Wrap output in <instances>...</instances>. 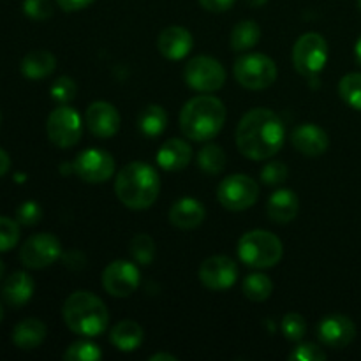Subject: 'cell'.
<instances>
[{
	"mask_svg": "<svg viewBox=\"0 0 361 361\" xmlns=\"http://www.w3.org/2000/svg\"><path fill=\"white\" fill-rule=\"evenodd\" d=\"M102 358L101 349L92 342H74L63 353V360L67 361H97Z\"/></svg>",
	"mask_w": 361,
	"mask_h": 361,
	"instance_id": "obj_32",
	"label": "cell"
},
{
	"mask_svg": "<svg viewBox=\"0 0 361 361\" xmlns=\"http://www.w3.org/2000/svg\"><path fill=\"white\" fill-rule=\"evenodd\" d=\"M62 259L66 267L71 268V270H81L85 267V256L80 250H69L67 254H63Z\"/></svg>",
	"mask_w": 361,
	"mask_h": 361,
	"instance_id": "obj_40",
	"label": "cell"
},
{
	"mask_svg": "<svg viewBox=\"0 0 361 361\" xmlns=\"http://www.w3.org/2000/svg\"><path fill=\"white\" fill-rule=\"evenodd\" d=\"M235 78L249 90H263L277 80V66L263 53H247L235 62Z\"/></svg>",
	"mask_w": 361,
	"mask_h": 361,
	"instance_id": "obj_6",
	"label": "cell"
},
{
	"mask_svg": "<svg viewBox=\"0 0 361 361\" xmlns=\"http://www.w3.org/2000/svg\"><path fill=\"white\" fill-rule=\"evenodd\" d=\"M4 270H6V268H4V263H2V259H0V279H2V275H4Z\"/></svg>",
	"mask_w": 361,
	"mask_h": 361,
	"instance_id": "obj_47",
	"label": "cell"
},
{
	"mask_svg": "<svg viewBox=\"0 0 361 361\" xmlns=\"http://www.w3.org/2000/svg\"><path fill=\"white\" fill-rule=\"evenodd\" d=\"M281 328L282 334H284V337L288 338V341L298 342L305 337L307 323L305 319H303V316H300V314L296 312H289L286 314L284 319H282Z\"/></svg>",
	"mask_w": 361,
	"mask_h": 361,
	"instance_id": "obj_34",
	"label": "cell"
},
{
	"mask_svg": "<svg viewBox=\"0 0 361 361\" xmlns=\"http://www.w3.org/2000/svg\"><path fill=\"white\" fill-rule=\"evenodd\" d=\"M9 168H11L9 155H7L6 150H2V148H0V178H2L7 171H9Z\"/></svg>",
	"mask_w": 361,
	"mask_h": 361,
	"instance_id": "obj_43",
	"label": "cell"
},
{
	"mask_svg": "<svg viewBox=\"0 0 361 361\" xmlns=\"http://www.w3.org/2000/svg\"><path fill=\"white\" fill-rule=\"evenodd\" d=\"M197 164L208 175H219L226 166V154L219 145H207L197 154Z\"/></svg>",
	"mask_w": 361,
	"mask_h": 361,
	"instance_id": "obj_28",
	"label": "cell"
},
{
	"mask_svg": "<svg viewBox=\"0 0 361 361\" xmlns=\"http://www.w3.org/2000/svg\"><path fill=\"white\" fill-rule=\"evenodd\" d=\"M317 337L324 345L342 349L351 344L356 337V326L348 316L334 314L326 316L317 326Z\"/></svg>",
	"mask_w": 361,
	"mask_h": 361,
	"instance_id": "obj_15",
	"label": "cell"
},
{
	"mask_svg": "<svg viewBox=\"0 0 361 361\" xmlns=\"http://www.w3.org/2000/svg\"><path fill=\"white\" fill-rule=\"evenodd\" d=\"M56 59L46 49H34L21 60V74L28 80H44L55 71Z\"/></svg>",
	"mask_w": 361,
	"mask_h": 361,
	"instance_id": "obj_23",
	"label": "cell"
},
{
	"mask_svg": "<svg viewBox=\"0 0 361 361\" xmlns=\"http://www.w3.org/2000/svg\"><path fill=\"white\" fill-rule=\"evenodd\" d=\"M0 120H2V115H0Z\"/></svg>",
	"mask_w": 361,
	"mask_h": 361,
	"instance_id": "obj_50",
	"label": "cell"
},
{
	"mask_svg": "<svg viewBox=\"0 0 361 361\" xmlns=\"http://www.w3.org/2000/svg\"><path fill=\"white\" fill-rule=\"evenodd\" d=\"M183 78L192 90L210 94V92H217L226 83V71L221 62L212 56L201 55L187 63Z\"/></svg>",
	"mask_w": 361,
	"mask_h": 361,
	"instance_id": "obj_9",
	"label": "cell"
},
{
	"mask_svg": "<svg viewBox=\"0 0 361 361\" xmlns=\"http://www.w3.org/2000/svg\"><path fill=\"white\" fill-rule=\"evenodd\" d=\"M161 360L176 361V356L168 355V353H157V355H152V356H150V361H161Z\"/></svg>",
	"mask_w": 361,
	"mask_h": 361,
	"instance_id": "obj_44",
	"label": "cell"
},
{
	"mask_svg": "<svg viewBox=\"0 0 361 361\" xmlns=\"http://www.w3.org/2000/svg\"><path fill=\"white\" fill-rule=\"evenodd\" d=\"M238 257L252 268H271L281 261L282 242L270 231L254 229L238 242Z\"/></svg>",
	"mask_w": 361,
	"mask_h": 361,
	"instance_id": "obj_5",
	"label": "cell"
},
{
	"mask_svg": "<svg viewBox=\"0 0 361 361\" xmlns=\"http://www.w3.org/2000/svg\"><path fill=\"white\" fill-rule=\"evenodd\" d=\"M60 256H62V245L51 233H37L30 236L20 249L21 263L32 270L51 267Z\"/></svg>",
	"mask_w": 361,
	"mask_h": 361,
	"instance_id": "obj_11",
	"label": "cell"
},
{
	"mask_svg": "<svg viewBox=\"0 0 361 361\" xmlns=\"http://www.w3.org/2000/svg\"><path fill=\"white\" fill-rule=\"evenodd\" d=\"M358 7H360V11H361V0H358Z\"/></svg>",
	"mask_w": 361,
	"mask_h": 361,
	"instance_id": "obj_49",
	"label": "cell"
},
{
	"mask_svg": "<svg viewBox=\"0 0 361 361\" xmlns=\"http://www.w3.org/2000/svg\"><path fill=\"white\" fill-rule=\"evenodd\" d=\"M2 317H4V307L2 303H0V321H2Z\"/></svg>",
	"mask_w": 361,
	"mask_h": 361,
	"instance_id": "obj_48",
	"label": "cell"
},
{
	"mask_svg": "<svg viewBox=\"0 0 361 361\" xmlns=\"http://www.w3.org/2000/svg\"><path fill=\"white\" fill-rule=\"evenodd\" d=\"M129 250L134 261L140 264H150L155 257V243L148 235H136L129 243Z\"/></svg>",
	"mask_w": 361,
	"mask_h": 361,
	"instance_id": "obj_31",
	"label": "cell"
},
{
	"mask_svg": "<svg viewBox=\"0 0 361 361\" xmlns=\"http://www.w3.org/2000/svg\"><path fill=\"white\" fill-rule=\"evenodd\" d=\"M217 197L228 210L242 212L256 203L259 197V187L250 176L231 175L219 183Z\"/></svg>",
	"mask_w": 361,
	"mask_h": 361,
	"instance_id": "obj_8",
	"label": "cell"
},
{
	"mask_svg": "<svg viewBox=\"0 0 361 361\" xmlns=\"http://www.w3.org/2000/svg\"><path fill=\"white\" fill-rule=\"evenodd\" d=\"M161 190L157 171L147 162H130L120 169L115 180L118 200L130 210H145L152 207Z\"/></svg>",
	"mask_w": 361,
	"mask_h": 361,
	"instance_id": "obj_2",
	"label": "cell"
},
{
	"mask_svg": "<svg viewBox=\"0 0 361 361\" xmlns=\"http://www.w3.org/2000/svg\"><path fill=\"white\" fill-rule=\"evenodd\" d=\"M102 286L111 296L126 298L140 286V270L129 261H113L102 271Z\"/></svg>",
	"mask_w": 361,
	"mask_h": 361,
	"instance_id": "obj_13",
	"label": "cell"
},
{
	"mask_svg": "<svg viewBox=\"0 0 361 361\" xmlns=\"http://www.w3.org/2000/svg\"><path fill=\"white\" fill-rule=\"evenodd\" d=\"M46 338V324L42 321L25 319L16 324L13 331V342L16 348L23 349V351H30V349L39 348Z\"/></svg>",
	"mask_w": 361,
	"mask_h": 361,
	"instance_id": "obj_25",
	"label": "cell"
},
{
	"mask_svg": "<svg viewBox=\"0 0 361 361\" xmlns=\"http://www.w3.org/2000/svg\"><path fill=\"white\" fill-rule=\"evenodd\" d=\"M355 55H356V62H358V66H361V35L355 46Z\"/></svg>",
	"mask_w": 361,
	"mask_h": 361,
	"instance_id": "obj_45",
	"label": "cell"
},
{
	"mask_svg": "<svg viewBox=\"0 0 361 361\" xmlns=\"http://www.w3.org/2000/svg\"><path fill=\"white\" fill-rule=\"evenodd\" d=\"M226 122V108L214 95L192 97L180 113V129L189 140L208 141L217 136Z\"/></svg>",
	"mask_w": 361,
	"mask_h": 361,
	"instance_id": "obj_3",
	"label": "cell"
},
{
	"mask_svg": "<svg viewBox=\"0 0 361 361\" xmlns=\"http://www.w3.org/2000/svg\"><path fill=\"white\" fill-rule=\"evenodd\" d=\"M74 173L88 183H102L111 178L115 171V159L104 150L88 148L81 152L73 162Z\"/></svg>",
	"mask_w": 361,
	"mask_h": 361,
	"instance_id": "obj_12",
	"label": "cell"
},
{
	"mask_svg": "<svg viewBox=\"0 0 361 361\" xmlns=\"http://www.w3.org/2000/svg\"><path fill=\"white\" fill-rule=\"evenodd\" d=\"M289 360L296 361H323L326 360V353L316 344H302L289 355Z\"/></svg>",
	"mask_w": 361,
	"mask_h": 361,
	"instance_id": "obj_39",
	"label": "cell"
},
{
	"mask_svg": "<svg viewBox=\"0 0 361 361\" xmlns=\"http://www.w3.org/2000/svg\"><path fill=\"white\" fill-rule=\"evenodd\" d=\"M200 4L212 13H224V11L231 9L235 0H200Z\"/></svg>",
	"mask_w": 361,
	"mask_h": 361,
	"instance_id": "obj_41",
	"label": "cell"
},
{
	"mask_svg": "<svg viewBox=\"0 0 361 361\" xmlns=\"http://www.w3.org/2000/svg\"><path fill=\"white\" fill-rule=\"evenodd\" d=\"M78 94V87L73 81V78L62 76L59 80L53 81L51 85V97L53 101L60 102V104H67L73 101Z\"/></svg>",
	"mask_w": 361,
	"mask_h": 361,
	"instance_id": "obj_35",
	"label": "cell"
},
{
	"mask_svg": "<svg viewBox=\"0 0 361 361\" xmlns=\"http://www.w3.org/2000/svg\"><path fill=\"white\" fill-rule=\"evenodd\" d=\"M20 240V222L9 217H0V252L14 249Z\"/></svg>",
	"mask_w": 361,
	"mask_h": 361,
	"instance_id": "obj_33",
	"label": "cell"
},
{
	"mask_svg": "<svg viewBox=\"0 0 361 361\" xmlns=\"http://www.w3.org/2000/svg\"><path fill=\"white\" fill-rule=\"evenodd\" d=\"M67 328L81 337H97L109 324V312L99 296L76 291L66 300L62 309Z\"/></svg>",
	"mask_w": 361,
	"mask_h": 361,
	"instance_id": "obj_4",
	"label": "cell"
},
{
	"mask_svg": "<svg viewBox=\"0 0 361 361\" xmlns=\"http://www.w3.org/2000/svg\"><path fill=\"white\" fill-rule=\"evenodd\" d=\"M159 51L169 60H182L190 53L194 39L190 32L183 27H168L159 35Z\"/></svg>",
	"mask_w": 361,
	"mask_h": 361,
	"instance_id": "obj_17",
	"label": "cell"
},
{
	"mask_svg": "<svg viewBox=\"0 0 361 361\" xmlns=\"http://www.w3.org/2000/svg\"><path fill=\"white\" fill-rule=\"evenodd\" d=\"M92 2H94V0H56V4H59L63 11L85 9V7L90 6Z\"/></svg>",
	"mask_w": 361,
	"mask_h": 361,
	"instance_id": "obj_42",
	"label": "cell"
},
{
	"mask_svg": "<svg viewBox=\"0 0 361 361\" xmlns=\"http://www.w3.org/2000/svg\"><path fill=\"white\" fill-rule=\"evenodd\" d=\"M291 141L300 154L309 155V157H317V155L324 154L330 145L328 134L321 127L312 126V123H303V126L296 127Z\"/></svg>",
	"mask_w": 361,
	"mask_h": 361,
	"instance_id": "obj_18",
	"label": "cell"
},
{
	"mask_svg": "<svg viewBox=\"0 0 361 361\" xmlns=\"http://www.w3.org/2000/svg\"><path fill=\"white\" fill-rule=\"evenodd\" d=\"M46 130L53 145L60 148H71L81 140V118L76 109L62 104L49 113Z\"/></svg>",
	"mask_w": 361,
	"mask_h": 361,
	"instance_id": "obj_10",
	"label": "cell"
},
{
	"mask_svg": "<svg viewBox=\"0 0 361 361\" xmlns=\"http://www.w3.org/2000/svg\"><path fill=\"white\" fill-rule=\"evenodd\" d=\"M298 196L293 190L281 189L271 194L270 200H268L267 214L274 222L286 224V222H291L298 215Z\"/></svg>",
	"mask_w": 361,
	"mask_h": 361,
	"instance_id": "obj_22",
	"label": "cell"
},
{
	"mask_svg": "<svg viewBox=\"0 0 361 361\" xmlns=\"http://www.w3.org/2000/svg\"><path fill=\"white\" fill-rule=\"evenodd\" d=\"M242 289L243 295L249 300H252V302H264L267 298H270L271 291H274V284H271V281L267 275L250 274L243 281Z\"/></svg>",
	"mask_w": 361,
	"mask_h": 361,
	"instance_id": "obj_29",
	"label": "cell"
},
{
	"mask_svg": "<svg viewBox=\"0 0 361 361\" xmlns=\"http://www.w3.org/2000/svg\"><path fill=\"white\" fill-rule=\"evenodd\" d=\"M259 37L261 30L256 21H240L231 32V48L235 51H245V49H250L252 46H256L259 42Z\"/></svg>",
	"mask_w": 361,
	"mask_h": 361,
	"instance_id": "obj_27",
	"label": "cell"
},
{
	"mask_svg": "<svg viewBox=\"0 0 361 361\" xmlns=\"http://www.w3.org/2000/svg\"><path fill=\"white\" fill-rule=\"evenodd\" d=\"M23 13L32 20H48L53 14L51 0H23Z\"/></svg>",
	"mask_w": 361,
	"mask_h": 361,
	"instance_id": "obj_36",
	"label": "cell"
},
{
	"mask_svg": "<svg viewBox=\"0 0 361 361\" xmlns=\"http://www.w3.org/2000/svg\"><path fill=\"white\" fill-rule=\"evenodd\" d=\"M328 60V44L316 32H307L293 46V66L302 76L314 78L324 69Z\"/></svg>",
	"mask_w": 361,
	"mask_h": 361,
	"instance_id": "obj_7",
	"label": "cell"
},
{
	"mask_svg": "<svg viewBox=\"0 0 361 361\" xmlns=\"http://www.w3.org/2000/svg\"><path fill=\"white\" fill-rule=\"evenodd\" d=\"M200 279L204 288L212 289V291H226L235 286L236 279H238V268L231 257L212 256L201 264Z\"/></svg>",
	"mask_w": 361,
	"mask_h": 361,
	"instance_id": "obj_14",
	"label": "cell"
},
{
	"mask_svg": "<svg viewBox=\"0 0 361 361\" xmlns=\"http://www.w3.org/2000/svg\"><path fill=\"white\" fill-rule=\"evenodd\" d=\"M192 161V148L180 137L166 141L157 152V164L166 171H180Z\"/></svg>",
	"mask_w": 361,
	"mask_h": 361,
	"instance_id": "obj_19",
	"label": "cell"
},
{
	"mask_svg": "<svg viewBox=\"0 0 361 361\" xmlns=\"http://www.w3.org/2000/svg\"><path fill=\"white\" fill-rule=\"evenodd\" d=\"M261 180L267 185H279V183L288 180V168L282 162H268L263 169H261Z\"/></svg>",
	"mask_w": 361,
	"mask_h": 361,
	"instance_id": "obj_37",
	"label": "cell"
},
{
	"mask_svg": "<svg viewBox=\"0 0 361 361\" xmlns=\"http://www.w3.org/2000/svg\"><path fill=\"white\" fill-rule=\"evenodd\" d=\"M338 94L351 108L361 111V73L345 74L338 83Z\"/></svg>",
	"mask_w": 361,
	"mask_h": 361,
	"instance_id": "obj_30",
	"label": "cell"
},
{
	"mask_svg": "<svg viewBox=\"0 0 361 361\" xmlns=\"http://www.w3.org/2000/svg\"><path fill=\"white\" fill-rule=\"evenodd\" d=\"M87 126L94 136L102 137H113L120 130V115L113 104L106 101L92 102L87 109Z\"/></svg>",
	"mask_w": 361,
	"mask_h": 361,
	"instance_id": "obj_16",
	"label": "cell"
},
{
	"mask_svg": "<svg viewBox=\"0 0 361 361\" xmlns=\"http://www.w3.org/2000/svg\"><path fill=\"white\" fill-rule=\"evenodd\" d=\"M34 279L27 271H14L2 286V298L11 307H23L34 295Z\"/></svg>",
	"mask_w": 361,
	"mask_h": 361,
	"instance_id": "obj_21",
	"label": "cell"
},
{
	"mask_svg": "<svg viewBox=\"0 0 361 361\" xmlns=\"http://www.w3.org/2000/svg\"><path fill=\"white\" fill-rule=\"evenodd\" d=\"M207 212L204 207L194 197H182L176 203H173L169 210V221L173 226L180 229H194L203 224Z\"/></svg>",
	"mask_w": 361,
	"mask_h": 361,
	"instance_id": "obj_20",
	"label": "cell"
},
{
	"mask_svg": "<svg viewBox=\"0 0 361 361\" xmlns=\"http://www.w3.org/2000/svg\"><path fill=\"white\" fill-rule=\"evenodd\" d=\"M247 6H252V7H261L268 2V0H243Z\"/></svg>",
	"mask_w": 361,
	"mask_h": 361,
	"instance_id": "obj_46",
	"label": "cell"
},
{
	"mask_svg": "<svg viewBox=\"0 0 361 361\" xmlns=\"http://www.w3.org/2000/svg\"><path fill=\"white\" fill-rule=\"evenodd\" d=\"M42 217V210L35 201H25L16 210V221L21 226H35Z\"/></svg>",
	"mask_w": 361,
	"mask_h": 361,
	"instance_id": "obj_38",
	"label": "cell"
},
{
	"mask_svg": "<svg viewBox=\"0 0 361 361\" xmlns=\"http://www.w3.org/2000/svg\"><path fill=\"white\" fill-rule=\"evenodd\" d=\"M109 341L118 351L130 353L140 348L143 342V328L136 321L123 319L111 328Z\"/></svg>",
	"mask_w": 361,
	"mask_h": 361,
	"instance_id": "obj_24",
	"label": "cell"
},
{
	"mask_svg": "<svg viewBox=\"0 0 361 361\" xmlns=\"http://www.w3.org/2000/svg\"><path fill=\"white\" fill-rule=\"evenodd\" d=\"M284 126L267 108L250 109L236 127V145L245 157L264 161L277 154L284 145Z\"/></svg>",
	"mask_w": 361,
	"mask_h": 361,
	"instance_id": "obj_1",
	"label": "cell"
},
{
	"mask_svg": "<svg viewBox=\"0 0 361 361\" xmlns=\"http://www.w3.org/2000/svg\"><path fill=\"white\" fill-rule=\"evenodd\" d=\"M137 127L147 137L161 136L168 127V113L159 104L147 106L137 116Z\"/></svg>",
	"mask_w": 361,
	"mask_h": 361,
	"instance_id": "obj_26",
	"label": "cell"
}]
</instances>
